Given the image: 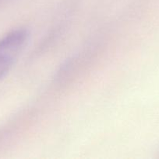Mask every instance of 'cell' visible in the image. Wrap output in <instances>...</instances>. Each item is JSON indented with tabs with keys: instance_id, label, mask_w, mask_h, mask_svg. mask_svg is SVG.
Wrapping results in <instances>:
<instances>
[{
	"instance_id": "cell-1",
	"label": "cell",
	"mask_w": 159,
	"mask_h": 159,
	"mask_svg": "<svg viewBox=\"0 0 159 159\" xmlns=\"http://www.w3.org/2000/svg\"><path fill=\"white\" fill-rule=\"evenodd\" d=\"M29 40L30 32L25 28L12 30L0 39V80L9 74Z\"/></svg>"
},
{
	"instance_id": "cell-2",
	"label": "cell",
	"mask_w": 159,
	"mask_h": 159,
	"mask_svg": "<svg viewBox=\"0 0 159 159\" xmlns=\"http://www.w3.org/2000/svg\"><path fill=\"white\" fill-rule=\"evenodd\" d=\"M0 1H1V0H0Z\"/></svg>"
}]
</instances>
